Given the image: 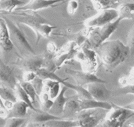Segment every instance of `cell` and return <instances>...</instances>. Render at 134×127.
<instances>
[{
    "label": "cell",
    "mask_w": 134,
    "mask_h": 127,
    "mask_svg": "<svg viewBox=\"0 0 134 127\" xmlns=\"http://www.w3.org/2000/svg\"><path fill=\"white\" fill-rule=\"evenodd\" d=\"M133 84L127 85L125 87H121L117 90V93L119 94H133Z\"/></svg>",
    "instance_id": "4dcf8cb0"
},
{
    "label": "cell",
    "mask_w": 134,
    "mask_h": 127,
    "mask_svg": "<svg viewBox=\"0 0 134 127\" xmlns=\"http://www.w3.org/2000/svg\"><path fill=\"white\" fill-rule=\"evenodd\" d=\"M60 87H62V89L56 98L54 99V100L53 101L52 105L48 111L49 114L57 117L61 116L65 102L71 97L66 98L64 96V94L68 88L62 84H60Z\"/></svg>",
    "instance_id": "2e32d148"
},
{
    "label": "cell",
    "mask_w": 134,
    "mask_h": 127,
    "mask_svg": "<svg viewBox=\"0 0 134 127\" xmlns=\"http://www.w3.org/2000/svg\"><path fill=\"white\" fill-rule=\"evenodd\" d=\"M8 109L5 106L2 99L0 98V117L6 118L8 113Z\"/></svg>",
    "instance_id": "d6a6232c"
},
{
    "label": "cell",
    "mask_w": 134,
    "mask_h": 127,
    "mask_svg": "<svg viewBox=\"0 0 134 127\" xmlns=\"http://www.w3.org/2000/svg\"><path fill=\"white\" fill-rule=\"evenodd\" d=\"M110 5H111L113 4H115L117 3H119L122 1H124V0H108Z\"/></svg>",
    "instance_id": "8d00e7d4"
},
{
    "label": "cell",
    "mask_w": 134,
    "mask_h": 127,
    "mask_svg": "<svg viewBox=\"0 0 134 127\" xmlns=\"http://www.w3.org/2000/svg\"><path fill=\"white\" fill-rule=\"evenodd\" d=\"M86 40V37L85 35H83L82 34H78L75 38V41H74L76 45L78 47H80L82 44L85 42Z\"/></svg>",
    "instance_id": "d590c367"
},
{
    "label": "cell",
    "mask_w": 134,
    "mask_h": 127,
    "mask_svg": "<svg viewBox=\"0 0 134 127\" xmlns=\"http://www.w3.org/2000/svg\"><path fill=\"white\" fill-rule=\"evenodd\" d=\"M36 76V75L34 72H31V71L25 72V73L23 77V80L25 82H30L32 80L34 79Z\"/></svg>",
    "instance_id": "836d02e7"
},
{
    "label": "cell",
    "mask_w": 134,
    "mask_h": 127,
    "mask_svg": "<svg viewBox=\"0 0 134 127\" xmlns=\"http://www.w3.org/2000/svg\"><path fill=\"white\" fill-rule=\"evenodd\" d=\"M108 111L101 108L82 110L77 112L75 120H77L79 126H98L104 119Z\"/></svg>",
    "instance_id": "8992f818"
},
{
    "label": "cell",
    "mask_w": 134,
    "mask_h": 127,
    "mask_svg": "<svg viewBox=\"0 0 134 127\" xmlns=\"http://www.w3.org/2000/svg\"><path fill=\"white\" fill-rule=\"evenodd\" d=\"M28 122L27 117L25 118H16L11 117L5 118V123L4 126L6 127H19L23 126Z\"/></svg>",
    "instance_id": "83f0119b"
},
{
    "label": "cell",
    "mask_w": 134,
    "mask_h": 127,
    "mask_svg": "<svg viewBox=\"0 0 134 127\" xmlns=\"http://www.w3.org/2000/svg\"><path fill=\"white\" fill-rule=\"evenodd\" d=\"M79 98L77 95L71 96L66 101L64 107L61 118L64 120H75L76 114L80 111V107L79 102Z\"/></svg>",
    "instance_id": "5bb4252c"
},
{
    "label": "cell",
    "mask_w": 134,
    "mask_h": 127,
    "mask_svg": "<svg viewBox=\"0 0 134 127\" xmlns=\"http://www.w3.org/2000/svg\"><path fill=\"white\" fill-rule=\"evenodd\" d=\"M19 83L21 87L23 88V89L27 93V94L29 95L34 106V104L37 102V100L39 101V96L36 94L34 88L32 87L31 83L29 82H25L23 80H19Z\"/></svg>",
    "instance_id": "484cf974"
},
{
    "label": "cell",
    "mask_w": 134,
    "mask_h": 127,
    "mask_svg": "<svg viewBox=\"0 0 134 127\" xmlns=\"http://www.w3.org/2000/svg\"><path fill=\"white\" fill-rule=\"evenodd\" d=\"M5 123V118H3L0 117V126H4Z\"/></svg>",
    "instance_id": "f35d334b"
},
{
    "label": "cell",
    "mask_w": 134,
    "mask_h": 127,
    "mask_svg": "<svg viewBox=\"0 0 134 127\" xmlns=\"http://www.w3.org/2000/svg\"><path fill=\"white\" fill-rule=\"evenodd\" d=\"M124 107V108H127V109H129V110H134L133 101L132 103H131V104H129V105H127L125 106Z\"/></svg>",
    "instance_id": "74e56055"
},
{
    "label": "cell",
    "mask_w": 134,
    "mask_h": 127,
    "mask_svg": "<svg viewBox=\"0 0 134 127\" xmlns=\"http://www.w3.org/2000/svg\"><path fill=\"white\" fill-rule=\"evenodd\" d=\"M1 13L7 15V17L14 22H18L30 27L36 35L37 44L41 37H48L52 30L56 28L55 26L50 25L47 19L38 14L36 11L25 10L18 12L12 11Z\"/></svg>",
    "instance_id": "7a4b0ae2"
},
{
    "label": "cell",
    "mask_w": 134,
    "mask_h": 127,
    "mask_svg": "<svg viewBox=\"0 0 134 127\" xmlns=\"http://www.w3.org/2000/svg\"><path fill=\"white\" fill-rule=\"evenodd\" d=\"M93 1H94V2H95L96 4L100 1V0H93Z\"/></svg>",
    "instance_id": "ab89813d"
},
{
    "label": "cell",
    "mask_w": 134,
    "mask_h": 127,
    "mask_svg": "<svg viewBox=\"0 0 134 127\" xmlns=\"http://www.w3.org/2000/svg\"><path fill=\"white\" fill-rule=\"evenodd\" d=\"M43 61V56L36 54L25 58H20L13 63V65L24 72L31 71L35 72L37 70L42 68Z\"/></svg>",
    "instance_id": "30bf717a"
},
{
    "label": "cell",
    "mask_w": 134,
    "mask_h": 127,
    "mask_svg": "<svg viewBox=\"0 0 134 127\" xmlns=\"http://www.w3.org/2000/svg\"><path fill=\"white\" fill-rule=\"evenodd\" d=\"M111 105L112 108L108 112L104 119L98 126H122L128 119L133 117V110L120 107L112 103H111Z\"/></svg>",
    "instance_id": "5b68a950"
},
{
    "label": "cell",
    "mask_w": 134,
    "mask_h": 127,
    "mask_svg": "<svg viewBox=\"0 0 134 127\" xmlns=\"http://www.w3.org/2000/svg\"><path fill=\"white\" fill-rule=\"evenodd\" d=\"M94 51L107 71H111L123 63L130 52L129 47L119 40L104 42Z\"/></svg>",
    "instance_id": "6da1fadb"
},
{
    "label": "cell",
    "mask_w": 134,
    "mask_h": 127,
    "mask_svg": "<svg viewBox=\"0 0 134 127\" xmlns=\"http://www.w3.org/2000/svg\"><path fill=\"white\" fill-rule=\"evenodd\" d=\"M25 4L20 0H0V11L2 12H11L17 6Z\"/></svg>",
    "instance_id": "4316f807"
},
{
    "label": "cell",
    "mask_w": 134,
    "mask_h": 127,
    "mask_svg": "<svg viewBox=\"0 0 134 127\" xmlns=\"http://www.w3.org/2000/svg\"><path fill=\"white\" fill-rule=\"evenodd\" d=\"M87 91L97 101H107L110 98L111 92L106 88L103 83L94 82L87 84Z\"/></svg>",
    "instance_id": "7c38bea8"
},
{
    "label": "cell",
    "mask_w": 134,
    "mask_h": 127,
    "mask_svg": "<svg viewBox=\"0 0 134 127\" xmlns=\"http://www.w3.org/2000/svg\"><path fill=\"white\" fill-rule=\"evenodd\" d=\"M134 33H133V27H132V29L130 30V34L129 36V37H128V41H127V45L129 48H130V52L131 51V49H133V43H134Z\"/></svg>",
    "instance_id": "e575fe53"
},
{
    "label": "cell",
    "mask_w": 134,
    "mask_h": 127,
    "mask_svg": "<svg viewBox=\"0 0 134 127\" xmlns=\"http://www.w3.org/2000/svg\"><path fill=\"white\" fill-rule=\"evenodd\" d=\"M43 92H46L51 100H53L54 98L58 95L60 90V83L56 81L51 80H44L43 81Z\"/></svg>",
    "instance_id": "44dd1931"
},
{
    "label": "cell",
    "mask_w": 134,
    "mask_h": 127,
    "mask_svg": "<svg viewBox=\"0 0 134 127\" xmlns=\"http://www.w3.org/2000/svg\"><path fill=\"white\" fill-rule=\"evenodd\" d=\"M29 105L23 101H18L13 104L12 106L9 110L6 118L11 117L25 118L27 115V109Z\"/></svg>",
    "instance_id": "d6986e66"
},
{
    "label": "cell",
    "mask_w": 134,
    "mask_h": 127,
    "mask_svg": "<svg viewBox=\"0 0 134 127\" xmlns=\"http://www.w3.org/2000/svg\"><path fill=\"white\" fill-rule=\"evenodd\" d=\"M14 90H15L16 96L19 99V100L20 101H23L26 102L29 105L30 110L35 111H40L41 110L36 108L33 106L30 98H29V95L27 94V93L25 92V90L23 89V88L21 87L19 82L16 83Z\"/></svg>",
    "instance_id": "d4e9b609"
},
{
    "label": "cell",
    "mask_w": 134,
    "mask_h": 127,
    "mask_svg": "<svg viewBox=\"0 0 134 127\" xmlns=\"http://www.w3.org/2000/svg\"><path fill=\"white\" fill-rule=\"evenodd\" d=\"M43 80L42 79L36 76L35 77V78L30 82L31 84H32L34 88L36 94L38 96L41 94V93L42 92L43 90Z\"/></svg>",
    "instance_id": "f1b7e54d"
},
{
    "label": "cell",
    "mask_w": 134,
    "mask_h": 127,
    "mask_svg": "<svg viewBox=\"0 0 134 127\" xmlns=\"http://www.w3.org/2000/svg\"><path fill=\"white\" fill-rule=\"evenodd\" d=\"M13 90L10 88L3 86L2 87H0V98L5 101L4 105L7 108L8 105H12L17 101V99Z\"/></svg>",
    "instance_id": "603a6c76"
},
{
    "label": "cell",
    "mask_w": 134,
    "mask_h": 127,
    "mask_svg": "<svg viewBox=\"0 0 134 127\" xmlns=\"http://www.w3.org/2000/svg\"><path fill=\"white\" fill-rule=\"evenodd\" d=\"M53 102V100L50 99L45 101H39L40 110H41L42 111L48 112V110L52 105Z\"/></svg>",
    "instance_id": "f546056e"
},
{
    "label": "cell",
    "mask_w": 134,
    "mask_h": 127,
    "mask_svg": "<svg viewBox=\"0 0 134 127\" xmlns=\"http://www.w3.org/2000/svg\"><path fill=\"white\" fill-rule=\"evenodd\" d=\"M121 20L118 18L114 21H111L100 27H88L85 42L88 48L94 50L110 37L117 29Z\"/></svg>",
    "instance_id": "277c9868"
},
{
    "label": "cell",
    "mask_w": 134,
    "mask_h": 127,
    "mask_svg": "<svg viewBox=\"0 0 134 127\" xmlns=\"http://www.w3.org/2000/svg\"><path fill=\"white\" fill-rule=\"evenodd\" d=\"M27 116L28 122L30 123H34L41 124L43 126V123L46 121L51 119H62L60 117L55 116L49 114L47 112H44L41 111H35L31 110L30 114Z\"/></svg>",
    "instance_id": "ac0fdd59"
},
{
    "label": "cell",
    "mask_w": 134,
    "mask_h": 127,
    "mask_svg": "<svg viewBox=\"0 0 134 127\" xmlns=\"http://www.w3.org/2000/svg\"><path fill=\"white\" fill-rule=\"evenodd\" d=\"M79 105L80 107V111L82 110L89 109V108H101L109 110L111 109V103L108 101H97L93 99H79Z\"/></svg>",
    "instance_id": "ffe728a7"
},
{
    "label": "cell",
    "mask_w": 134,
    "mask_h": 127,
    "mask_svg": "<svg viewBox=\"0 0 134 127\" xmlns=\"http://www.w3.org/2000/svg\"><path fill=\"white\" fill-rule=\"evenodd\" d=\"M36 76L40 77L43 80H51L56 81L59 82L60 84H62L65 86L66 87H68L70 89L75 90L77 93V95L79 96L80 99H93L90 93H88L87 89L83 88L82 86H77V85H73L70 83L66 82L65 81L66 80H63L60 77L58 76L56 74H55L54 72H49L46 69H44L43 68H41L37 70L35 72Z\"/></svg>",
    "instance_id": "52a82bcc"
},
{
    "label": "cell",
    "mask_w": 134,
    "mask_h": 127,
    "mask_svg": "<svg viewBox=\"0 0 134 127\" xmlns=\"http://www.w3.org/2000/svg\"><path fill=\"white\" fill-rule=\"evenodd\" d=\"M64 71L75 81L77 86H82L94 82H101L103 83H107L106 81L99 78L93 74L74 70L71 69H66Z\"/></svg>",
    "instance_id": "8fae6325"
},
{
    "label": "cell",
    "mask_w": 134,
    "mask_h": 127,
    "mask_svg": "<svg viewBox=\"0 0 134 127\" xmlns=\"http://www.w3.org/2000/svg\"><path fill=\"white\" fill-rule=\"evenodd\" d=\"M70 0H30L23 6L16 8L15 10H31L36 11L37 10L46 8L53 5H56V4L65 2Z\"/></svg>",
    "instance_id": "9a60e30c"
},
{
    "label": "cell",
    "mask_w": 134,
    "mask_h": 127,
    "mask_svg": "<svg viewBox=\"0 0 134 127\" xmlns=\"http://www.w3.org/2000/svg\"><path fill=\"white\" fill-rule=\"evenodd\" d=\"M1 17L4 20L7 26L10 40L16 49L20 58H25L36 55V52L27 41L26 38L15 23L9 19L6 15H2Z\"/></svg>",
    "instance_id": "3957f363"
},
{
    "label": "cell",
    "mask_w": 134,
    "mask_h": 127,
    "mask_svg": "<svg viewBox=\"0 0 134 127\" xmlns=\"http://www.w3.org/2000/svg\"><path fill=\"white\" fill-rule=\"evenodd\" d=\"M0 47L5 51H9L14 48L10 40L7 26L1 16H0Z\"/></svg>",
    "instance_id": "e0dca14e"
},
{
    "label": "cell",
    "mask_w": 134,
    "mask_h": 127,
    "mask_svg": "<svg viewBox=\"0 0 134 127\" xmlns=\"http://www.w3.org/2000/svg\"><path fill=\"white\" fill-rule=\"evenodd\" d=\"M78 8V3L76 0H70L68 1L67 10L70 14H74Z\"/></svg>",
    "instance_id": "1f68e13d"
},
{
    "label": "cell",
    "mask_w": 134,
    "mask_h": 127,
    "mask_svg": "<svg viewBox=\"0 0 134 127\" xmlns=\"http://www.w3.org/2000/svg\"><path fill=\"white\" fill-rule=\"evenodd\" d=\"M118 11V17L121 20L124 19H133L134 18L133 2H126L119 5Z\"/></svg>",
    "instance_id": "7402d4cb"
},
{
    "label": "cell",
    "mask_w": 134,
    "mask_h": 127,
    "mask_svg": "<svg viewBox=\"0 0 134 127\" xmlns=\"http://www.w3.org/2000/svg\"><path fill=\"white\" fill-rule=\"evenodd\" d=\"M81 49L76 52V57L79 61L83 62L86 72L92 74L96 71V53L93 50L90 49L85 41L80 46Z\"/></svg>",
    "instance_id": "ba28073f"
},
{
    "label": "cell",
    "mask_w": 134,
    "mask_h": 127,
    "mask_svg": "<svg viewBox=\"0 0 134 127\" xmlns=\"http://www.w3.org/2000/svg\"><path fill=\"white\" fill-rule=\"evenodd\" d=\"M43 126H63V127H71L79 126V124L77 120H68L64 119H51L46 121L43 123Z\"/></svg>",
    "instance_id": "cb8c5ba5"
},
{
    "label": "cell",
    "mask_w": 134,
    "mask_h": 127,
    "mask_svg": "<svg viewBox=\"0 0 134 127\" xmlns=\"http://www.w3.org/2000/svg\"><path fill=\"white\" fill-rule=\"evenodd\" d=\"M0 83L2 86L15 89L16 83V77L13 70L5 65L0 59Z\"/></svg>",
    "instance_id": "4fadbf2b"
},
{
    "label": "cell",
    "mask_w": 134,
    "mask_h": 127,
    "mask_svg": "<svg viewBox=\"0 0 134 127\" xmlns=\"http://www.w3.org/2000/svg\"><path fill=\"white\" fill-rule=\"evenodd\" d=\"M118 17V11L114 9H104L93 17L86 21L85 24L88 27L102 26Z\"/></svg>",
    "instance_id": "9c48e42d"
}]
</instances>
